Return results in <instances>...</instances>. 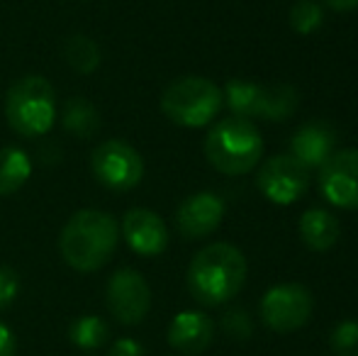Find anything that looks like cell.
Wrapping results in <instances>:
<instances>
[{"instance_id":"cell-12","label":"cell","mask_w":358,"mask_h":356,"mask_svg":"<svg viewBox=\"0 0 358 356\" xmlns=\"http://www.w3.org/2000/svg\"><path fill=\"white\" fill-rule=\"evenodd\" d=\"M224 218V203L220 195L203 190L193 193L178 205L176 210V227L185 239H203L210 237Z\"/></svg>"},{"instance_id":"cell-7","label":"cell","mask_w":358,"mask_h":356,"mask_svg":"<svg viewBox=\"0 0 358 356\" xmlns=\"http://www.w3.org/2000/svg\"><path fill=\"white\" fill-rule=\"evenodd\" d=\"M90 171L110 190H132L144 178V159L132 144L122 139H108L90 154Z\"/></svg>"},{"instance_id":"cell-16","label":"cell","mask_w":358,"mask_h":356,"mask_svg":"<svg viewBox=\"0 0 358 356\" xmlns=\"http://www.w3.org/2000/svg\"><path fill=\"white\" fill-rule=\"evenodd\" d=\"M297 229H300L302 244L312 252H329L341 237L339 220L324 208H312L302 213Z\"/></svg>"},{"instance_id":"cell-5","label":"cell","mask_w":358,"mask_h":356,"mask_svg":"<svg viewBox=\"0 0 358 356\" xmlns=\"http://www.w3.org/2000/svg\"><path fill=\"white\" fill-rule=\"evenodd\" d=\"M224 105L222 88L203 76H183L171 81L161 93V110L180 127H208Z\"/></svg>"},{"instance_id":"cell-3","label":"cell","mask_w":358,"mask_h":356,"mask_svg":"<svg viewBox=\"0 0 358 356\" xmlns=\"http://www.w3.org/2000/svg\"><path fill=\"white\" fill-rule=\"evenodd\" d=\"M205 157L215 171L224 176H244L254 171L264 157V139L251 120L224 118L205 137Z\"/></svg>"},{"instance_id":"cell-13","label":"cell","mask_w":358,"mask_h":356,"mask_svg":"<svg viewBox=\"0 0 358 356\" xmlns=\"http://www.w3.org/2000/svg\"><path fill=\"white\" fill-rule=\"evenodd\" d=\"M122 237L139 257H161L169 247V227L166 222L146 208H132L122 218Z\"/></svg>"},{"instance_id":"cell-24","label":"cell","mask_w":358,"mask_h":356,"mask_svg":"<svg viewBox=\"0 0 358 356\" xmlns=\"http://www.w3.org/2000/svg\"><path fill=\"white\" fill-rule=\"evenodd\" d=\"M20 293V276L15 269L0 266V308H8Z\"/></svg>"},{"instance_id":"cell-9","label":"cell","mask_w":358,"mask_h":356,"mask_svg":"<svg viewBox=\"0 0 358 356\" xmlns=\"http://www.w3.org/2000/svg\"><path fill=\"white\" fill-rule=\"evenodd\" d=\"M108 310L120 325H139L151 310V288L146 278L134 269H120L110 276L105 290Z\"/></svg>"},{"instance_id":"cell-17","label":"cell","mask_w":358,"mask_h":356,"mask_svg":"<svg viewBox=\"0 0 358 356\" xmlns=\"http://www.w3.org/2000/svg\"><path fill=\"white\" fill-rule=\"evenodd\" d=\"M32 176L29 157L20 147L0 149V198L15 195Z\"/></svg>"},{"instance_id":"cell-2","label":"cell","mask_w":358,"mask_h":356,"mask_svg":"<svg viewBox=\"0 0 358 356\" xmlns=\"http://www.w3.org/2000/svg\"><path fill=\"white\" fill-rule=\"evenodd\" d=\"M246 259L234 244L215 242L200 249L185 273L188 290L200 305L217 308L231 300L246 283Z\"/></svg>"},{"instance_id":"cell-8","label":"cell","mask_w":358,"mask_h":356,"mask_svg":"<svg viewBox=\"0 0 358 356\" xmlns=\"http://www.w3.org/2000/svg\"><path fill=\"white\" fill-rule=\"evenodd\" d=\"M312 293L300 283H280L266 290L261 300V320L278 334H290L305 327L312 318Z\"/></svg>"},{"instance_id":"cell-27","label":"cell","mask_w":358,"mask_h":356,"mask_svg":"<svg viewBox=\"0 0 358 356\" xmlns=\"http://www.w3.org/2000/svg\"><path fill=\"white\" fill-rule=\"evenodd\" d=\"M327 8L336 10V13H351V10H358V0H322Z\"/></svg>"},{"instance_id":"cell-1","label":"cell","mask_w":358,"mask_h":356,"mask_svg":"<svg viewBox=\"0 0 358 356\" xmlns=\"http://www.w3.org/2000/svg\"><path fill=\"white\" fill-rule=\"evenodd\" d=\"M120 244V222L105 210H78L64 225L59 252L64 262L80 273L100 271L115 257Z\"/></svg>"},{"instance_id":"cell-14","label":"cell","mask_w":358,"mask_h":356,"mask_svg":"<svg viewBox=\"0 0 358 356\" xmlns=\"http://www.w3.org/2000/svg\"><path fill=\"white\" fill-rule=\"evenodd\" d=\"M215 339V322L200 310H183L169 325V344L178 354L200 356Z\"/></svg>"},{"instance_id":"cell-4","label":"cell","mask_w":358,"mask_h":356,"mask_svg":"<svg viewBox=\"0 0 358 356\" xmlns=\"http://www.w3.org/2000/svg\"><path fill=\"white\" fill-rule=\"evenodd\" d=\"M57 93L44 76H24L5 95V118L20 137L37 139L57 122Z\"/></svg>"},{"instance_id":"cell-10","label":"cell","mask_w":358,"mask_h":356,"mask_svg":"<svg viewBox=\"0 0 358 356\" xmlns=\"http://www.w3.org/2000/svg\"><path fill=\"white\" fill-rule=\"evenodd\" d=\"M256 185L271 203L292 205L310 188V169H305L290 154H278L259 169Z\"/></svg>"},{"instance_id":"cell-19","label":"cell","mask_w":358,"mask_h":356,"mask_svg":"<svg viewBox=\"0 0 358 356\" xmlns=\"http://www.w3.org/2000/svg\"><path fill=\"white\" fill-rule=\"evenodd\" d=\"M62 52L66 64L76 73H93L100 66V59H103L98 42L93 37H88V34H73V37H69L64 42Z\"/></svg>"},{"instance_id":"cell-11","label":"cell","mask_w":358,"mask_h":356,"mask_svg":"<svg viewBox=\"0 0 358 356\" xmlns=\"http://www.w3.org/2000/svg\"><path fill=\"white\" fill-rule=\"evenodd\" d=\"M320 188L336 208L358 210V149L334 152L322 164Z\"/></svg>"},{"instance_id":"cell-26","label":"cell","mask_w":358,"mask_h":356,"mask_svg":"<svg viewBox=\"0 0 358 356\" xmlns=\"http://www.w3.org/2000/svg\"><path fill=\"white\" fill-rule=\"evenodd\" d=\"M0 356H17V339L8 325L0 322Z\"/></svg>"},{"instance_id":"cell-15","label":"cell","mask_w":358,"mask_h":356,"mask_svg":"<svg viewBox=\"0 0 358 356\" xmlns=\"http://www.w3.org/2000/svg\"><path fill=\"white\" fill-rule=\"evenodd\" d=\"M336 132L324 120H312L297 127L290 139V157H295L305 169H320L334 154Z\"/></svg>"},{"instance_id":"cell-21","label":"cell","mask_w":358,"mask_h":356,"mask_svg":"<svg viewBox=\"0 0 358 356\" xmlns=\"http://www.w3.org/2000/svg\"><path fill=\"white\" fill-rule=\"evenodd\" d=\"M287 20H290V27L297 34H312L324 22V8L317 0H297L290 8Z\"/></svg>"},{"instance_id":"cell-18","label":"cell","mask_w":358,"mask_h":356,"mask_svg":"<svg viewBox=\"0 0 358 356\" xmlns=\"http://www.w3.org/2000/svg\"><path fill=\"white\" fill-rule=\"evenodd\" d=\"M62 122L71 134L80 139H88L98 132L100 115L95 105L85 98H69L62 108Z\"/></svg>"},{"instance_id":"cell-6","label":"cell","mask_w":358,"mask_h":356,"mask_svg":"<svg viewBox=\"0 0 358 356\" xmlns=\"http://www.w3.org/2000/svg\"><path fill=\"white\" fill-rule=\"evenodd\" d=\"M224 103L236 118L244 120H268V122H283L292 118L300 105V93L290 83H259L231 78L227 83Z\"/></svg>"},{"instance_id":"cell-22","label":"cell","mask_w":358,"mask_h":356,"mask_svg":"<svg viewBox=\"0 0 358 356\" xmlns=\"http://www.w3.org/2000/svg\"><path fill=\"white\" fill-rule=\"evenodd\" d=\"M329 347L336 356H358V322L344 320L331 329Z\"/></svg>"},{"instance_id":"cell-23","label":"cell","mask_w":358,"mask_h":356,"mask_svg":"<svg viewBox=\"0 0 358 356\" xmlns=\"http://www.w3.org/2000/svg\"><path fill=\"white\" fill-rule=\"evenodd\" d=\"M222 329H224V334H229L231 339L244 342V339H249L251 334H254V322H251L246 310L231 308V310H227L224 318H222Z\"/></svg>"},{"instance_id":"cell-25","label":"cell","mask_w":358,"mask_h":356,"mask_svg":"<svg viewBox=\"0 0 358 356\" xmlns=\"http://www.w3.org/2000/svg\"><path fill=\"white\" fill-rule=\"evenodd\" d=\"M110 356H144V347L137 339H117L110 349Z\"/></svg>"},{"instance_id":"cell-20","label":"cell","mask_w":358,"mask_h":356,"mask_svg":"<svg viewBox=\"0 0 358 356\" xmlns=\"http://www.w3.org/2000/svg\"><path fill=\"white\" fill-rule=\"evenodd\" d=\"M110 327L103 318L98 315H83V318H76L69 327V339L78 349H98L108 342Z\"/></svg>"}]
</instances>
